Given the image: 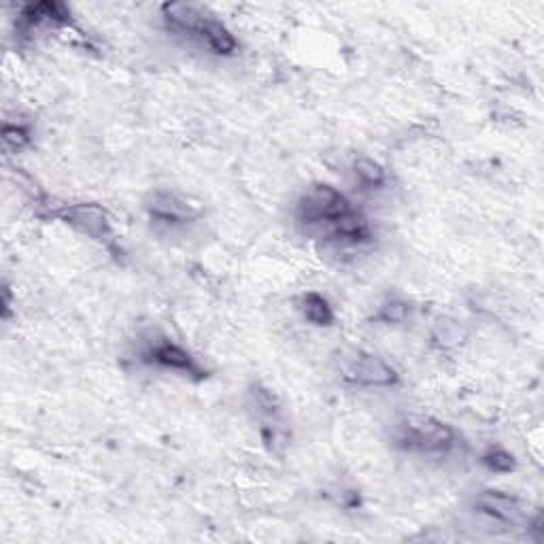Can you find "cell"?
Here are the masks:
<instances>
[{"instance_id": "cell-1", "label": "cell", "mask_w": 544, "mask_h": 544, "mask_svg": "<svg viewBox=\"0 0 544 544\" xmlns=\"http://www.w3.org/2000/svg\"><path fill=\"white\" fill-rule=\"evenodd\" d=\"M164 22L170 32L198 41L215 56H232L238 43L234 34L194 5H164Z\"/></svg>"}, {"instance_id": "cell-2", "label": "cell", "mask_w": 544, "mask_h": 544, "mask_svg": "<svg viewBox=\"0 0 544 544\" xmlns=\"http://www.w3.org/2000/svg\"><path fill=\"white\" fill-rule=\"evenodd\" d=\"M396 445L408 453L449 455L457 447V432L434 417L408 415L398 423Z\"/></svg>"}, {"instance_id": "cell-3", "label": "cell", "mask_w": 544, "mask_h": 544, "mask_svg": "<svg viewBox=\"0 0 544 544\" xmlns=\"http://www.w3.org/2000/svg\"><path fill=\"white\" fill-rule=\"evenodd\" d=\"M353 211L349 198L328 183H315L298 200V221L306 232L323 236L334 221Z\"/></svg>"}, {"instance_id": "cell-4", "label": "cell", "mask_w": 544, "mask_h": 544, "mask_svg": "<svg viewBox=\"0 0 544 544\" xmlns=\"http://www.w3.org/2000/svg\"><path fill=\"white\" fill-rule=\"evenodd\" d=\"M141 357L145 364H151L162 370L181 372L194 381L207 379V370L202 368L196 357L170 338H151L145 345Z\"/></svg>"}, {"instance_id": "cell-5", "label": "cell", "mask_w": 544, "mask_h": 544, "mask_svg": "<svg viewBox=\"0 0 544 544\" xmlns=\"http://www.w3.org/2000/svg\"><path fill=\"white\" fill-rule=\"evenodd\" d=\"M343 377L362 387H391L400 381V374L394 366H389L379 355L357 351L343 366Z\"/></svg>"}, {"instance_id": "cell-6", "label": "cell", "mask_w": 544, "mask_h": 544, "mask_svg": "<svg viewBox=\"0 0 544 544\" xmlns=\"http://www.w3.org/2000/svg\"><path fill=\"white\" fill-rule=\"evenodd\" d=\"M66 224H71L79 232L88 234L98 243L111 245L113 241V228L107 211L98 207V204H68L62 211L56 213Z\"/></svg>"}, {"instance_id": "cell-7", "label": "cell", "mask_w": 544, "mask_h": 544, "mask_svg": "<svg viewBox=\"0 0 544 544\" xmlns=\"http://www.w3.org/2000/svg\"><path fill=\"white\" fill-rule=\"evenodd\" d=\"M73 22L71 9L56 0H45V3L26 5L17 17V26L24 32H32L39 28H60Z\"/></svg>"}, {"instance_id": "cell-8", "label": "cell", "mask_w": 544, "mask_h": 544, "mask_svg": "<svg viewBox=\"0 0 544 544\" xmlns=\"http://www.w3.org/2000/svg\"><path fill=\"white\" fill-rule=\"evenodd\" d=\"M147 211L153 221H158V224H166V226L185 224V221H190L198 215L196 207H192L190 202L183 200L181 196H177L173 192L151 194V198L147 200Z\"/></svg>"}, {"instance_id": "cell-9", "label": "cell", "mask_w": 544, "mask_h": 544, "mask_svg": "<svg viewBox=\"0 0 544 544\" xmlns=\"http://www.w3.org/2000/svg\"><path fill=\"white\" fill-rule=\"evenodd\" d=\"M474 510L479 515L500 521V523H517L523 515L521 502L510 496V493L498 489H485L474 498Z\"/></svg>"}, {"instance_id": "cell-10", "label": "cell", "mask_w": 544, "mask_h": 544, "mask_svg": "<svg viewBox=\"0 0 544 544\" xmlns=\"http://www.w3.org/2000/svg\"><path fill=\"white\" fill-rule=\"evenodd\" d=\"M249 404L260 419H264L262 428H277V421L281 417V402L277 398L275 391H270L268 387L255 383L249 389Z\"/></svg>"}, {"instance_id": "cell-11", "label": "cell", "mask_w": 544, "mask_h": 544, "mask_svg": "<svg viewBox=\"0 0 544 544\" xmlns=\"http://www.w3.org/2000/svg\"><path fill=\"white\" fill-rule=\"evenodd\" d=\"M298 309H300L302 317L309 323H313V326H317V328H328V326H332L334 319H336L328 298H323L317 292L302 294L300 300H298Z\"/></svg>"}, {"instance_id": "cell-12", "label": "cell", "mask_w": 544, "mask_h": 544, "mask_svg": "<svg viewBox=\"0 0 544 544\" xmlns=\"http://www.w3.org/2000/svg\"><path fill=\"white\" fill-rule=\"evenodd\" d=\"M353 175L364 187H370V190H381L387 183L385 168L370 158H357L353 162Z\"/></svg>"}, {"instance_id": "cell-13", "label": "cell", "mask_w": 544, "mask_h": 544, "mask_svg": "<svg viewBox=\"0 0 544 544\" xmlns=\"http://www.w3.org/2000/svg\"><path fill=\"white\" fill-rule=\"evenodd\" d=\"M413 306L411 302H406L402 298H391L379 306L377 315H374V321L387 323V326H396V323H404L408 317H411Z\"/></svg>"}, {"instance_id": "cell-14", "label": "cell", "mask_w": 544, "mask_h": 544, "mask_svg": "<svg viewBox=\"0 0 544 544\" xmlns=\"http://www.w3.org/2000/svg\"><path fill=\"white\" fill-rule=\"evenodd\" d=\"M32 141V132L24 124H9L5 122L3 126V143L11 151H22L30 145Z\"/></svg>"}, {"instance_id": "cell-15", "label": "cell", "mask_w": 544, "mask_h": 544, "mask_svg": "<svg viewBox=\"0 0 544 544\" xmlns=\"http://www.w3.org/2000/svg\"><path fill=\"white\" fill-rule=\"evenodd\" d=\"M481 462H483V466H485L487 470H491V472H513L515 466H517L513 453H508V451H504V449H500V447L489 449V451L481 457Z\"/></svg>"}, {"instance_id": "cell-16", "label": "cell", "mask_w": 544, "mask_h": 544, "mask_svg": "<svg viewBox=\"0 0 544 544\" xmlns=\"http://www.w3.org/2000/svg\"><path fill=\"white\" fill-rule=\"evenodd\" d=\"M462 338H464V334H462V330H459L455 321H440L436 326L434 340H438L442 347H455V345H459V340Z\"/></svg>"}]
</instances>
